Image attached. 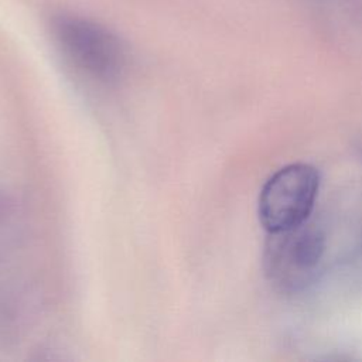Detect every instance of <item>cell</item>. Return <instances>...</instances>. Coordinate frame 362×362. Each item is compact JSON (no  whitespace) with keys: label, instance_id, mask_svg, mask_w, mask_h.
Here are the masks:
<instances>
[{"label":"cell","instance_id":"cell-1","mask_svg":"<svg viewBox=\"0 0 362 362\" xmlns=\"http://www.w3.org/2000/svg\"><path fill=\"white\" fill-rule=\"evenodd\" d=\"M52 35L71 64L95 81L113 82L126 66L122 40L95 20L61 13L52 18Z\"/></svg>","mask_w":362,"mask_h":362},{"label":"cell","instance_id":"cell-2","mask_svg":"<svg viewBox=\"0 0 362 362\" xmlns=\"http://www.w3.org/2000/svg\"><path fill=\"white\" fill-rule=\"evenodd\" d=\"M320 188V174L308 164L280 168L263 185L259 195V219L269 233L303 225L310 216Z\"/></svg>","mask_w":362,"mask_h":362},{"label":"cell","instance_id":"cell-3","mask_svg":"<svg viewBox=\"0 0 362 362\" xmlns=\"http://www.w3.org/2000/svg\"><path fill=\"white\" fill-rule=\"evenodd\" d=\"M324 250V233L305 222L284 232L270 233L264 250L266 274L284 291L301 290L314 277Z\"/></svg>","mask_w":362,"mask_h":362}]
</instances>
